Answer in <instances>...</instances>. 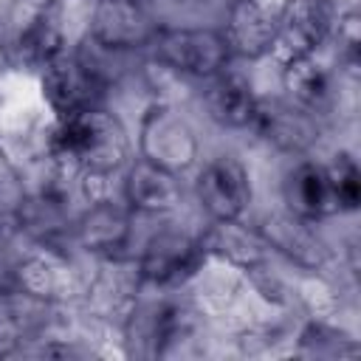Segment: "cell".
I'll return each mask as SVG.
<instances>
[{
	"instance_id": "obj_4",
	"label": "cell",
	"mask_w": 361,
	"mask_h": 361,
	"mask_svg": "<svg viewBox=\"0 0 361 361\" xmlns=\"http://www.w3.org/2000/svg\"><path fill=\"white\" fill-rule=\"evenodd\" d=\"M214 113L231 124H240L251 116V99L237 85H223L214 93Z\"/></svg>"
},
{
	"instance_id": "obj_2",
	"label": "cell",
	"mask_w": 361,
	"mask_h": 361,
	"mask_svg": "<svg viewBox=\"0 0 361 361\" xmlns=\"http://www.w3.org/2000/svg\"><path fill=\"white\" fill-rule=\"evenodd\" d=\"M166 56L183 71L206 73L220 65L223 45L212 34H175L166 39Z\"/></svg>"
},
{
	"instance_id": "obj_3",
	"label": "cell",
	"mask_w": 361,
	"mask_h": 361,
	"mask_svg": "<svg viewBox=\"0 0 361 361\" xmlns=\"http://www.w3.org/2000/svg\"><path fill=\"white\" fill-rule=\"evenodd\" d=\"M189 257H192V248L183 243V240H175L172 245H155L152 248V254H149V274L155 276V279H178L180 274H183V268H186V262H189Z\"/></svg>"
},
{
	"instance_id": "obj_1",
	"label": "cell",
	"mask_w": 361,
	"mask_h": 361,
	"mask_svg": "<svg viewBox=\"0 0 361 361\" xmlns=\"http://www.w3.org/2000/svg\"><path fill=\"white\" fill-rule=\"evenodd\" d=\"M200 195L217 217L228 220V217L243 212L245 200L251 197V189H248L243 166L223 158V161H217L206 169V175L200 180Z\"/></svg>"
},
{
	"instance_id": "obj_5",
	"label": "cell",
	"mask_w": 361,
	"mask_h": 361,
	"mask_svg": "<svg viewBox=\"0 0 361 361\" xmlns=\"http://www.w3.org/2000/svg\"><path fill=\"white\" fill-rule=\"evenodd\" d=\"M34 3H45V0H34Z\"/></svg>"
}]
</instances>
